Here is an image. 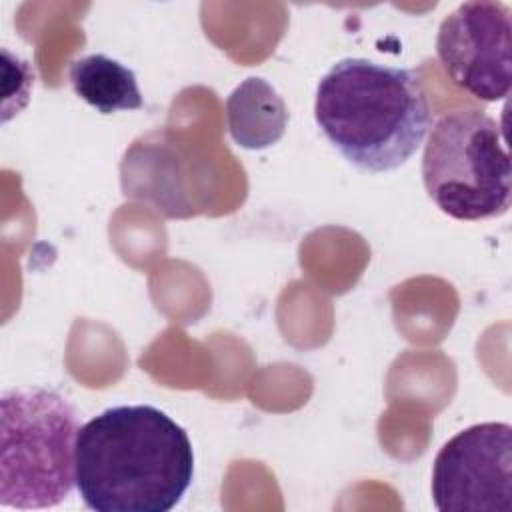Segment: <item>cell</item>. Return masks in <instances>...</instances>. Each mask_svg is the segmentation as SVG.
<instances>
[{"label": "cell", "instance_id": "1", "mask_svg": "<svg viewBox=\"0 0 512 512\" xmlns=\"http://www.w3.org/2000/svg\"><path fill=\"white\" fill-rule=\"evenodd\" d=\"M76 488L96 512H168L192 484L186 430L150 404L112 406L80 426Z\"/></svg>", "mask_w": 512, "mask_h": 512}, {"label": "cell", "instance_id": "2", "mask_svg": "<svg viewBox=\"0 0 512 512\" xmlns=\"http://www.w3.org/2000/svg\"><path fill=\"white\" fill-rule=\"evenodd\" d=\"M314 120L350 164L380 174L418 150L432 112L414 70L344 58L318 82Z\"/></svg>", "mask_w": 512, "mask_h": 512}, {"label": "cell", "instance_id": "3", "mask_svg": "<svg viewBox=\"0 0 512 512\" xmlns=\"http://www.w3.org/2000/svg\"><path fill=\"white\" fill-rule=\"evenodd\" d=\"M74 406L56 390L12 388L0 400V504L54 508L76 486Z\"/></svg>", "mask_w": 512, "mask_h": 512}, {"label": "cell", "instance_id": "4", "mask_svg": "<svg viewBox=\"0 0 512 512\" xmlns=\"http://www.w3.org/2000/svg\"><path fill=\"white\" fill-rule=\"evenodd\" d=\"M422 180L450 218L474 222L506 214L512 166L502 126L476 108L440 116L424 146Z\"/></svg>", "mask_w": 512, "mask_h": 512}, {"label": "cell", "instance_id": "5", "mask_svg": "<svg viewBox=\"0 0 512 512\" xmlns=\"http://www.w3.org/2000/svg\"><path fill=\"white\" fill-rule=\"evenodd\" d=\"M432 502L440 512H510L512 426L480 422L454 434L434 458Z\"/></svg>", "mask_w": 512, "mask_h": 512}, {"label": "cell", "instance_id": "6", "mask_svg": "<svg viewBox=\"0 0 512 512\" xmlns=\"http://www.w3.org/2000/svg\"><path fill=\"white\" fill-rule=\"evenodd\" d=\"M512 10L504 2L474 0L442 20L436 54L448 78L470 96L496 102L510 94Z\"/></svg>", "mask_w": 512, "mask_h": 512}, {"label": "cell", "instance_id": "7", "mask_svg": "<svg viewBox=\"0 0 512 512\" xmlns=\"http://www.w3.org/2000/svg\"><path fill=\"white\" fill-rule=\"evenodd\" d=\"M288 112L282 98L264 78H246L226 100V122L232 140L248 150L276 144L286 130Z\"/></svg>", "mask_w": 512, "mask_h": 512}, {"label": "cell", "instance_id": "8", "mask_svg": "<svg viewBox=\"0 0 512 512\" xmlns=\"http://www.w3.org/2000/svg\"><path fill=\"white\" fill-rule=\"evenodd\" d=\"M68 80L86 104L100 114L140 110L144 100L134 70L106 54H88L70 64Z\"/></svg>", "mask_w": 512, "mask_h": 512}]
</instances>
